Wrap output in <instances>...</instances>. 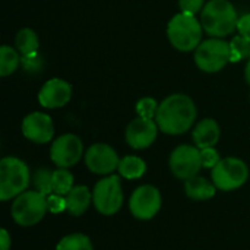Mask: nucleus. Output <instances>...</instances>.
<instances>
[{"mask_svg": "<svg viewBox=\"0 0 250 250\" xmlns=\"http://www.w3.org/2000/svg\"><path fill=\"white\" fill-rule=\"evenodd\" d=\"M92 204V190L89 188L78 185L73 186V189L66 195V205L67 212L72 217H81L88 211V208Z\"/></svg>", "mask_w": 250, "mask_h": 250, "instance_id": "17", "label": "nucleus"}, {"mask_svg": "<svg viewBox=\"0 0 250 250\" xmlns=\"http://www.w3.org/2000/svg\"><path fill=\"white\" fill-rule=\"evenodd\" d=\"M167 37L176 50H196L202 40V23L193 15L177 13L167 25Z\"/></svg>", "mask_w": 250, "mask_h": 250, "instance_id": "4", "label": "nucleus"}, {"mask_svg": "<svg viewBox=\"0 0 250 250\" xmlns=\"http://www.w3.org/2000/svg\"><path fill=\"white\" fill-rule=\"evenodd\" d=\"M28 166L16 157H4L0 161V199H15L23 193L31 183Z\"/></svg>", "mask_w": 250, "mask_h": 250, "instance_id": "3", "label": "nucleus"}, {"mask_svg": "<svg viewBox=\"0 0 250 250\" xmlns=\"http://www.w3.org/2000/svg\"><path fill=\"white\" fill-rule=\"evenodd\" d=\"M23 136L34 144H47L54 136V125L48 114L34 111L22 122Z\"/></svg>", "mask_w": 250, "mask_h": 250, "instance_id": "13", "label": "nucleus"}, {"mask_svg": "<svg viewBox=\"0 0 250 250\" xmlns=\"http://www.w3.org/2000/svg\"><path fill=\"white\" fill-rule=\"evenodd\" d=\"M230 53H231V62L237 63L243 59H250V40L243 35H236L230 41Z\"/></svg>", "mask_w": 250, "mask_h": 250, "instance_id": "25", "label": "nucleus"}, {"mask_svg": "<svg viewBox=\"0 0 250 250\" xmlns=\"http://www.w3.org/2000/svg\"><path fill=\"white\" fill-rule=\"evenodd\" d=\"M56 250H94V245L86 234L72 233L59 240Z\"/></svg>", "mask_w": 250, "mask_h": 250, "instance_id": "21", "label": "nucleus"}, {"mask_svg": "<svg viewBox=\"0 0 250 250\" xmlns=\"http://www.w3.org/2000/svg\"><path fill=\"white\" fill-rule=\"evenodd\" d=\"M217 188L212 182L202 176H193L185 180V193L193 201H208L215 196Z\"/></svg>", "mask_w": 250, "mask_h": 250, "instance_id": "18", "label": "nucleus"}, {"mask_svg": "<svg viewBox=\"0 0 250 250\" xmlns=\"http://www.w3.org/2000/svg\"><path fill=\"white\" fill-rule=\"evenodd\" d=\"M237 31H239L240 35H243V37H246V38L250 40V13L243 15L242 18H239Z\"/></svg>", "mask_w": 250, "mask_h": 250, "instance_id": "31", "label": "nucleus"}, {"mask_svg": "<svg viewBox=\"0 0 250 250\" xmlns=\"http://www.w3.org/2000/svg\"><path fill=\"white\" fill-rule=\"evenodd\" d=\"M72 98V86L59 78L47 81L38 92V101L44 108H59Z\"/></svg>", "mask_w": 250, "mask_h": 250, "instance_id": "15", "label": "nucleus"}, {"mask_svg": "<svg viewBox=\"0 0 250 250\" xmlns=\"http://www.w3.org/2000/svg\"><path fill=\"white\" fill-rule=\"evenodd\" d=\"M31 183L34 186V189L38 190L40 193H42L45 196L51 195L53 193V170L45 168V167L38 168L34 173Z\"/></svg>", "mask_w": 250, "mask_h": 250, "instance_id": "24", "label": "nucleus"}, {"mask_svg": "<svg viewBox=\"0 0 250 250\" xmlns=\"http://www.w3.org/2000/svg\"><path fill=\"white\" fill-rule=\"evenodd\" d=\"M21 57L18 54V51L9 45H1L0 48V76L6 78L9 75H12L19 63H21Z\"/></svg>", "mask_w": 250, "mask_h": 250, "instance_id": "22", "label": "nucleus"}, {"mask_svg": "<svg viewBox=\"0 0 250 250\" xmlns=\"http://www.w3.org/2000/svg\"><path fill=\"white\" fill-rule=\"evenodd\" d=\"M83 154V144L79 136L73 133H64L59 136L51 148L50 158L60 168H70L78 164Z\"/></svg>", "mask_w": 250, "mask_h": 250, "instance_id": "11", "label": "nucleus"}, {"mask_svg": "<svg viewBox=\"0 0 250 250\" xmlns=\"http://www.w3.org/2000/svg\"><path fill=\"white\" fill-rule=\"evenodd\" d=\"M158 133V125L157 122L151 119L136 117L129 123L126 127V142L133 149H146L154 144Z\"/></svg>", "mask_w": 250, "mask_h": 250, "instance_id": "14", "label": "nucleus"}, {"mask_svg": "<svg viewBox=\"0 0 250 250\" xmlns=\"http://www.w3.org/2000/svg\"><path fill=\"white\" fill-rule=\"evenodd\" d=\"M196 105L186 94L168 95L157 110L155 122L158 129L167 135L186 133L195 123Z\"/></svg>", "mask_w": 250, "mask_h": 250, "instance_id": "1", "label": "nucleus"}, {"mask_svg": "<svg viewBox=\"0 0 250 250\" xmlns=\"http://www.w3.org/2000/svg\"><path fill=\"white\" fill-rule=\"evenodd\" d=\"M73 189V174L67 168L53 170V193L66 196Z\"/></svg>", "mask_w": 250, "mask_h": 250, "instance_id": "23", "label": "nucleus"}, {"mask_svg": "<svg viewBox=\"0 0 250 250\" xmlns=\"http://www.w3.org/2000/svg\"><path fill=\"white\" fill-rule=\"evenodd\" d=\"M16 48L22 56H28L32 53L38 51L40 47V41H38V35L35 34V31H32L31 28H23L18 32L16 35Z\"/></svg>", "mask_w": 250, "mask_h": 250, "instance_id": "20", "label": "nucleus"}, {"mask_svg": "<svg viewBox=\"0 0 250 250\" xmlns=\"http://www.w3.org/2000/svg\"><path fill=\"white\" fill-rule=\"evenodd\" d=\"M158 103L151 98V97H145L142 100L138 101L136 104V113L139 117H144V119H155L157 116V110H158Z\"/></svg>", "mask_w": 250, "mask_h": 250, "instance_id": "26", "label": "nucleus"}, {"mask_svg": "<svg viewBox=\"0 0 250 250\" xmlns=\"http://www.w3.org/2000/svg\"><path fill=\"white\" fill-rule=\"evenodd\" d=\"M22 64H23V67L26 70H31V72L38 70L41 67V64H42L41 56L38 54V51L32 53V54H28V56H22Z\"/></svg>", "mask_w": 250, "mask_h": 250, "instance_id": "30", "label": "nucleus"}, {"mask_svg": "<svg viewBox=\"0 0 250 250\" xmlns=\"http://www.w3.org/2000/svg\"><path fill=\"white\" fill-rule=\"evenodd\" d=\"M249 179L248 164L236 157L221 158V161L211 170V180L218 190L231 192L242 188Z\"/></svg>", "mask_w": 250, "mask_h": 250, "instance_id": "7", "label": "nucleus"}, {"mask_svg": "<svg viewBox=\"0 0 250 250\" xmlns=\"http://www.w3.org/2000/svg\"><path fill=\"white\" fill-rule=\"evenodd\" d=\"M220 135H221V130H220L218 123L214 119H204L195 126L192 138H193L195 146H198L199 149H204V148L215 146L220 141Z\"/></svg>", "mask_w": 250, "mask_h": 250, "instance_id": "16", "label": "nucleus"}, {"mask_svg": "<svg viewBox=\"0 0 250 250\" xmlns=\"http://www.w3.org/2000/svg\"><path fill=\"white\" fill-rule=\"evenodd\" d=\"M0 246H1V250H9L12 246V239L6 229L0 230Z\"/></svg>", "mask_w": 250, "mask_h": 250, "instance_id": "32", "label": "nucleus"}, {"mask_svg": "<svg viewBox=\"0 0 250 250\" xmlns=\"http://www.w3.org/2000/svg\"><path fill=\"white\" fill-rule=\"evenodd\" d=\"M47 196L38 190H25L13 199L10 214L13 221L21 227L38 224L47 214Z\"/></svg>", "mask_w": 250, "mask_h": 250, "instance_id": "5", "label": "nucleus"}, {"mask_svg": "<svg viewBox=\"0 0 250 250\" xmlns=\"http://www.w3.org/2000/svg\"><path fill=\"white\" fill-rule=\"evenodd\" d=\"M220 161H221V157H220L218 151L214 146L201 149V163H202L204 168H211L212 170Z\"/></svg>", "mask_w": 250, "mask_h": 250, "instance_id": "27", "label": "nucleus"}, {"mask_svg": "<svg viewBox=\"0 0 250 250\" xmlns=\"http://www.w3.org/2000/svg\"><path fill=\"white\" fill-rule=\"evenodd\" d=\"M237 12L229 0H211L201 12L205 32L214 38H224L237 29Z\"/></svg>", "mask_w": 250, "mask_h": 250, "instance_id": "2", "label": "nucleus"}, {"mask_svg": "<svg viewBox=\"0 0 250 250\" xmlns=\"http://www.w3.org/2000/svg\"><path fill=\"white\" fill-rule=\"evenodd\" d=\"M179 7L182 13L186 15H196L204 9V0H179Z\"/></svg>", "mask_w": 250, "mask_h": 250, "instance_id": "29", "label": "nucleus"}, {"mask_svg": "<svg viewBox=\"0 0 250 250\" xmlns=\"http://www.w3.org/2000/svg\"><path fill=\"white\" fill-rule=\"evenodd\" d=\"M123 189L120 177L116 174L104 176L98 180L92 190V204L94 208L104 217H111L120 211L123 207Z\"/></svg>", "mask_w": 250, "mask_h": 250, "instance_id": "6", "label": "nucleus"}, {"mask_svg": "<svg viewBox=\"0 0 250 250\" xmlns=\"http://www.w3.org/2000/svg\"><path fill=\"white\" fill-rule=\"evenodd\" d=\"M120 164L116 149L107 144H94L85 152V166L94 174L110 176Z\"/></svg>", "mask_w": 250, "mask_h": 250, "instance_id": "12", "label": "nucleus"}, {"mask_svg": "<svg viewBox=\"0 0 250 250\" xmlns=\"http://www.w3.org/2000/svg\"><path fill=\"white\" fill-rule=\"evenodd\" d=\"M47 208H48V212H51V214H62L63 211L67 209L66 196H62L57 193L48 195L47 196Z\"/></svg>", "mask_w": 250, "mask_h": 250, "instance_id": "28", "label": "nucleus"}, {"mask_svg": "<svg viewBox=\"0 0 250 250\" xmlns=\"http://www.w3.org/2000/svg\"><path fill=\"white\" fill-rule=\"evenodd\" d=\"M245 76H246V81L250 85V59L248 60V64H246V70H245Z\"/></svg>", "mask_w": 250, "mask_h": 250, "instance_id": "33", "label": "nucleus"}, {"mask_svg": "<svg viewBox=\"0 0 250 250\" xmlns=\"http://www.w3.org/2000/svg\"><path fill=\"white\" fill-rule=\"evenodd\" d=\"M168 166L173 176L180 180H188L196 176L202 168L201 149L192 145H180L173 149L168 160Z\"/></svg>", "mask_w": 250, "mask_h": 250, "instance_id": "10", "label": "nucleus"}, {"mask_svg": "<svg viewBox=\"0 0 250 250\" xmlns=\"http://www.w3.org/2000/svg\"><path fill=\"white\" fill-rule=\"evenodd\" d=\"M230 62V42L224 41L223 38L212 37L209 40H205L195 50V63L201 70L207 73L220 72Z\"/></svg>", "mask_w": 250, "mask_h": 250, "instance_id": "8", "label": "nucleus"}, {"mask_svg": "<svg viewBox=\"0 0 250 250\" xmlns=\"http://www.w3.org/2000/svg\"><path fill=\"white\" fill-rule=\"evenodd\" d=\"M117 171L126 180H138L146 173V164L136 155H126L120 160Z\"/></svg>", "mask_w": 250, "mask_h": 250, "instance_id": "19", "label": "nucleus"}, {"mask_svg": "<svg viewBox=\"0 0 250 250\" xmlns=\"http://www.w3.org/2000/svg\"><path fill=\"white\" fill-rule=\"evenodd\" d=\"M161 205H163L161 193L152 185H142L136 188L129 199L130 214L139 221L152 220L160 212Z\"/></svg>", "mask_w": 250, "mask_h": 250, "instance_id": "9", "label": "nucleus"}]
</instances>
